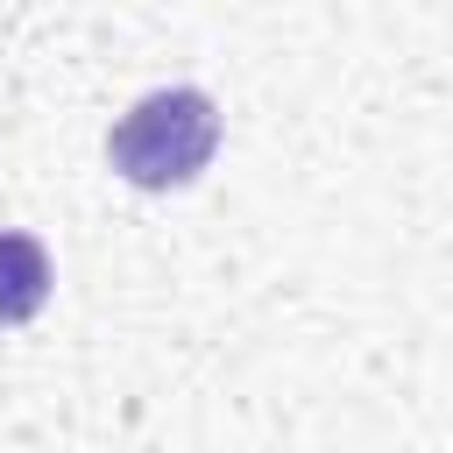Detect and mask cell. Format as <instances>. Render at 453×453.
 Here are the masks:
<instances>
[{"label": "cell", "mask_w": 453, "mask_h": 453, "mask_svg": "<svg viewBox=\"0 0 453 453\" xmlns=\"http://www.w3.org/2000/svg\"><path fill=\"white\" fill-rule=\"evenodd\" d=\"M219 149V106L198 85H156L106 127V163L134 191H184Z\"/></svg>", "instance_id": "6da1fadb"}, {"label": "cell", "mask_w": 453, "mask_h": 453, "mask_svg": "<svg viewBox=\"0 0 453 453\" xmlns=\"http://www.w3.org/2000/svg\"><path fill=\"white\" fill-rule=\"evenodd\" d=\"M50 283H57L50 248H42L35 234L0 226V326H28V319L50 304Z\"/></svg>", "instance_id": "7a4b0ae2"}]
</instances>
